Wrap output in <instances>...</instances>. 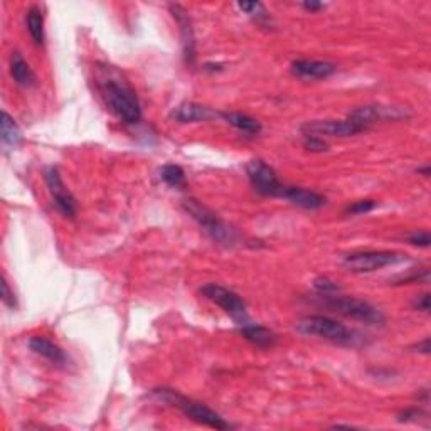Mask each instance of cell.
I'll return each instance as SVG.
<instances>
[{
    "label": "cell",
    "instance_id": "cell-1",
    "mask_svg": "<svg viewBox=\"0 0 431 431\" xmlns=\"http://www.w3.org/2000/svg\"><path fill=\"white\" fill-rule=\"evenodd\" d=\"M100 91H102V96L110 112L118 120L127 123V125H135V123L140 122V102L130 86L113 80V78H107V80L100 83Z\"/></svg>",
    "mask_w": 431,
    "mask_h": 431
},
{
    "label": "cell",
    "instance_id": "cell-2",
    "mask_svg": "<svg viewBox=\"0 0 431 431\" xmlns=\"http://www.w3.org/2000/svg\"><path fill=\"white\" fill-rule=\"evenodd\" d=\"M320 298H322V304L329 310L336 312V314L342 315L346 319L357 320V322L368 325H383L386 322L383 312L378 307L371 305L369 302L362 300V298L339 295V292L325 293V295H320Z\"/></svg>",
    "mask_w": 431,
    "mask_h": 431
},
{
    "label": "cell",
    "instance_id": "cell-3",
    "mask_svg": "<svg viewBox=\"0 0 431 431\" xmlns=\"http://www.w3.org/2000/svg\"><path fill=\"white\" fill-rule=\"evenodd\" d=\"M155 394H157L162 401L169 403V405L177 408V410H181L187 416V418L196 421V423L209 426V428H214V430L231 428V425H229L221 415H218V413L213 411L206 405H203V403L189 400V398H186V396H181V394L174 391V389H157Z\"/></svg>",
    "mask_w": 431,
    "mask_h": 431
},
{
    "label": "cell",
    "instance_id": "cell-4",
    "mask_svg": "<svg viewBox=\"0 0 431 431\" xmlns=\"http://www.w3.org/2000/svg\"><path fill=\"white\" fill-rule=\"evenodd\" d=\"M297 330L304 336L325 339V341L344 344V346H349L356 341L352 330L347 329L344 324H339L337 320L324 317V315H310V317L302 319L297 324Z\"/></svg>",
    "mask_w": 431,
    "mask_h": 431
},
{
    "label": "cell",
    "instance_id": "cell-5",
    "mask_svg": "<svg viewBox=\"0 0 431 431\" xmlns=\"http://www.w3.org/2000/svg\"><path fill=\"white\" fill-rule=\"evenodd\" d=\"M184 209L187 211V214H191V218L204 229L206 235L213 241L226 246L233 245V243L236 241L235 229L229 228L223 219H219L213 211L206 208L204 204H201L199 201L187 199L184 203Z\"/></svg>",
    "mask_w": 431,
    "mask_h": 431
},
{
    "label": "cell",
    "instance_id": "cell-6",
    "mask_svg": "<svg viewBox=\"0 0 431 431\" xmlns=\"http://www.w3.org/2000/svg\"><path fill=\"white\" fill-rule=\"evenodd\" d=\"M406 261V256L394 251H354L344 256V268L352 273H373L391 265H398Z\"/></svg>",
    "mask_w": 431,
    "mask_h": 431
},
{
    "label": "cell",
    "instance_id": "cell-7",
    "mask_svg": "<svg viewBox=\"0 0 431 431\" xmlns=\"http://www.w3.org/2000/svg\"><path fill=\"white\" fill-rule=\"evenodd\" d=\"M246 174L253 189L263 197H282L283 186L277 172L263 160L255 159L246 165Z\"/></svg>",
    "mask_w": 431,
    "mask_h": 431
},
{
    "label": "cell",
    "instance_id": "cell-8",
    "mask_svg": "<svg viewBox=\"0 0 431 431\" xmlns=\"http://www.w3.org/2000/svg\"><path fill=\"white\" fill-rule=\"evenodd\" d=\"M201 293H203L208 300L213 302V304L221 307L228 315H231L238 325L248 322L245 302H243L235 292L228 290V288L218 285V283H208V285L201 288Z\"/></svg>",
    "mask_w": 431,
    "mask_h": 431
},
{
    "label": "cell",
    "instance_id": "cell-9",
    "mask_svg": "<svg viewBox=\"0 0 431 431\" xmlns=\"http://www.w3.org/2000/svg\"><path fill=\"white\" fill-rule=\"evenodd\" d=\"M302 134L314 135V137H339V139H346L357 134L366 132V128L359 123L347 117L346 120H312L302 125Z\"/></svg>",
    "mask_w": 431,
    "mask_h": 431
},
{
    "label": "cell",
    "instance_id": "cell-10",
    "mask_svg": "<svg viewBox=\"0 0 431 431\" xmlns=\"http://www.w3.org/2000/svg\"><path fill=\"white\" fill-rule=\"evenodd\" d=\"M44 181L46 186H48L49 194H51L54 204L59 213L66 218H75L78 206H76V199L73 197V194L68 191V187L64 186L61 174L56 167H48L44 172Z\"/></svg>",
    "mask_w": 431,
    "mask_h": 431
},
{
    "label": "cell",
    "instance_id": "cell-11",
    "mask_svg": "<svg viewBox=\"0 0 431 431\" xmlns=\"http://www.w3.org/2000/svg\"><path fill=\"white\" fill-rule=\"evenodd\" d=\"M410 113L406 112V108H398V107H384V105H366V107L354 108L349 113V118L359 123L368 130V128L376 122L383 120H401V118H408Z\"/></svg>",
    "mask_w": 431,
    "mask_h": 431
},
{
    "label": "cell",
    "instance_id": "cell-12",
    "mask_svg": "<svg viewBox=\"0 0 431 431\" xmlns=\"http://www.w3.org/2000/svg\"><path fill=\"white\" fill-rule=\"evenodd\" d=\"M337 71V66L330 61H315V59H297L292 63V73L305 80H325Z\"/></svg>",
    "mask_w": 431,
    "mask_h": 431
},
{
    "label": "cell",
    "instance_id": "cell-13",
    "mask_svg": "<svg viewBox=\"0 0 431 431\" xmlns=\"http://www.w3.org/2000/svg\"><path fill=\"white\" fill-rule=\"evenodd\" d=\"M282 197L283 199L290 201L292 204L298 206V208L309 209V211L324 208L325 203H327V199H325L322 194H319V192H315V191L305 189V187L285 186L283 187Z\"/></svg>",
    "mask_w": 431,
    "mask_h": 431
},
{
    "label": "cell",
    "instance_id": "cell-14",
    "mask_svg": "<svg viewBox=\"0 0 431 431\" xmlns=\"http://www.w3.org/2000/svg\"><path fill=\"white\" fill-rule=\"evenodd\" d=\"M216 117H219V113L214 112L213 108L204 107V105H199L194 102L181 103L177 108H174V112H172L174 120L181 122V123L209 122Z\"/></svg>",
    "mask_w": 431,
    "mask_h": 431
},
{
    "label": "cell",
    "instance_id": "cell-15",
    "mask_svg": "<svg viewBox=\"0 0 431 431\" xmlns=\"http://www.w3.org/2000/svg\"><path fill=\"white\" fill-rule=\"evenodd\" d=\"M171 12H172L174 19L177 21V24L181 26L182 46H184L186 61L192 64L196 59V39H194V31H192L189 16H187L184 7H181V6H171Z\"/></svg>",
    "mask_w": 431,
    "mask_h": 431
},
{
    "label": "cell",
    "instance_id": "cell-16",
    "mask_svg": "<svg viewBox=\"0 0 431 431\" xmlns=\"http://www.w3.org/2000/svg\"><path fill=\"white\" fill-rule=\"evenodd\" d=\"M29 347L34 354L51 361L53 364H58V366L66 364V354H64V351L58 346V344L49 341V339L41 337V336L32 337L29 341Z\"/></svg>",
    "mask_w": 431,
    "mask_h": 431
},
{
    "label": "cell",
    "instance_id": "cell-17",
    "mask_svg": "<svg viewBox=\"0 0 431 431\" xmlns=\"http://www.w3.org/2000/svg\"><path fill=\"white\" fill-rule=\"evenodd\" d=\"M240 332L246 341H250L256 347H261V349L273 347L275 342H277V336H275L272 330L258 324H243L240 325Z\"/></svg>",
    "mask_w": 431,
    "mask_h": 431
},
{
    "label": "cell",
    "instance_id": "cell-18",
    "mask_svg": "<svg viewBox=\"0 0 431 431\" xmlns=\"http://www.w3.org/2000/svg\"><path fill=\"white\" fill-rule=\"evenodd\" d=\"M11 76L21 88H32V86L36 85V81H38L32 68L24 61V58H22L19 53H12Z\"/></svg>",
    "mask_w": 431,
    "mask_h": 431
},
{
    "label": "cell",
    "instance_id": "cell-19",
    "mask_svg": "<svg viewBox=\"0 0 431 431\" xmlns=\"http://www.w3.org/2000/svg\"><path fill=\"white\" fill-rule=\"evenodd\" d=\"M219 117H221L223 120H226L231 127H235L236 130H240L241 134H246L251 137L261 134L260 122L255 120V118L250 117V115L226 112V113H219Z\"/></svg>",
    "mask_w": 431,
    "mask_h": 431
},
{
    "label": "cell",
    "instance_id": "cell-20",
    "mask_svg": "<svg viewBox=\"0 0 431 431\" xmlns=\"http://www.w3.org/2000/svg\"><path fill=\"white\" fill-rule=\"evenodd\" d=\"M0 135H2L4 144L16 147L22 142L21 128L7 112H2V122H0Z\"/></svg>",
    "mask_w": 431,
    "mask_h": 431
},
{
    "label": "cell",
    "instance_id": "cell-21",
    "mask_svg": "<svg viewBox=\"0 0 431 431\" xmlns=\"http://www.w3.org/2000/svg\"><path fill=\"white\" fill-rule=\"evenodd\" d=\"M27 31L36 44L44 43V16L39 7H31L27 11Z\"/></svg>",
    "mask_w": 431,
    "mask_h": 431
},
{
    "label": "cell",
    "instance_id": "cell-22",
    "mask_svg": "<svg viewBox=\"0 0 431 431\" xmlns=\"http://www.w3.org/2000/svg\"><path fill=\"white\" fill-rule=\"evenodd\" d=\"M238 9L241 12H245L248 17H251L256 24L260 26H268L272 22V17L267 11V7L261 2H238Z\"/></svg>",
    "mask_w": 431,
    "mask_h": 431
},
{
    "label": "cell",
    "instance_id": "cell-23",
    "mask_svg": "<svg viewBox=\"0 0 431 431\" xmlns=\"http://www.w3.org/2000/svg\"><path fill=\"white\" fill-rule=\"evenodd\" d=\"M160 177H162L165 184L176 187V189H181V187L186 186V172L176 164L164 165L162 171H160Z\"/></svg>",
    "mask_w": 431,
    "mask_h": 431
},
{
    "label": "cell",
    "instance_id": "cell-24",
    "mask_svg": "<svg viewBox=\"0 0 431 431\" xmlns=\"http://www.w3.org/2000/svg\"><path fill=\"white\" fill-rule=\"evenodd\" d=\"M378 208V203L373 199H364V201H357V203L347 206L346 209V214H351V216H359V214H366V213H371V211Z\"/></svg>",
    "mask_w": 431,
    "mask_h": 431
},
{
    "label": "cell",
    "instance_id": "cell-25",
    "mask_svg": "<svg viewBox=\"0 0 431 431\" xmlns=\"http://www.w3.org/2000/svg\"><path fill=\"white\" fill-rule=\"evenodd\" d=\"M421 418H428V415L421 408H408L398 415V421L401 423H410V421H420Z\"/></svg>",
    "mask_w": 431,
    "mask_h": 431
},
{
    "label": "cell",
    "instance_id": "cell-26",
    "mask_svg": "<svg viewBox=\"0 0 431 431\" xmlns=\"http://www.w3.org/2000/svg\"><path fill=\"white\" fill-rule=\"evenodd\" d=\"M304 147L309 150V152H317V154L327 150V144H325L324 139L314 135H304Z\"/></svg>",
    "mask_w": 431,
    "mask_h": 431
},
{
    "label": "cell",
    "instance_id": "cell-27",
    "mask_svg": "<svg viewBox=\"0 0 431 431\" xmlns=\"http://www.w3.org/2000/svg\"><path fill=\"white\" fill-rule=\"evenodd\" d=\"M408 285V283H430V270L425 268L421 270V272H415L410 277H403L400 280V283H396V285Z\"/></svg>",
    "mask_w": 431,
    "mask_h": 431
},
{
    "label": "cell",
    "instance_id": "cell-28",
    "mask_svg": "<svg viewBox=\"0 0 431 431\" xmlns=\"http://www.w3.org/2000/svg\"><path fill=\"white\" fill-rule=\"evenodd\" d=\"M2 302L6 304L9 309H17V298L16 293L11 290V287H9V282L6 277H2Z\"/></svg>",
    "mask_w": 431,
    "mask_h": 431
},
{
    "label": "cell",
    "instance_id": "cell-29",
    "mask_svg": "<svg viewBox=\"0 0 431 431\" xmlns=\"http://www.w3.org/2000/svg\"><path fill=\"white\" fill-rule=\"evenodd\" d=\"M315 290H317L320 295H325V293H337L339 292V287L336 285V283L332 282V280L329 278H317L315 280L314 283Z\"/></svg>",
    "mask_w": 431,
    "mask_h": 431
},
{
    "label": "cell",
    "instance_id": "cell-30",
    "mask_svg": "<svg viewBox=\"0 0 431 431\" xmlns=\"http://www.w3.org/2000/svg\"><path fill=\"white\" fill-rule=\"evenodd\" d=\"M408 241H410L413 246L428 248L431 243V238H430L428 231H415L413 235H410V238H408Z\"/></svg>",
    "mask_w": 431,
    "mask_h": 431
},
{
    "label": "cell",
    "instance_id": "cell-31",
    "mask_svg": "<svg viewBox=\"0 0 431 431\" xmlns=\"http://www.w3.org/2000/svg\"><path fill=\"white\" fill-rule=\"evenodd\" d=\"M430 307H431L430 293H425V295H421L415 300V309L423 312V314H430Z\"/></svg>",
    "mask_w": 431,
    "mask_h": 431
},
{
    "label": "cell",
    "instance_id": "cell-32",
    "mask_svg": "<svg viewBox=\"0 0 431 431\" xmlns=\"http://www.w3.org/2000/svg\"><path fill=\"white\" fill-rule=\"evenodd\" d=\"M302 7L305 9V11H309V12H317V11H320V9H324L325 7V4H322V2H304L302 4Z\"/></svg>",
    "mask_w": 431,
    "mask_h": 431
},
{
    "label": "cell",
    "instance_id": "cell-33",
    "mask_svg": "<svg viewBox=\"0 0 431 431\" xmlns=\"http://www.w3.org/2000/svg\"><path fill=\"white\" fill-rule=\"evenodd\" d=\"M415 349H418V352H421V354H426V356H428V354H430V351H431V346H430V339H428V337H426L423 342L416 344V346H415Z\"/></svg>",
    "mask_w": 431,
    "mask_h": 431
},
{
    "label": "cell",
    "instance_id": "cell-34",
    "mask_svg": "<svg viewBox=\"0 0 431 431\" xmlns=\"http://www.w3.org/2000/svg\"><path fill=\"white\" fill-rule=\"evenodd\" d=\"M204 70H208V71H221L223 66H221V64H206Z\"/></svg>",
    "mask_w": 431,
    "mask_h": 431
},
{
    "label": "cell",
    "instance_id": "cell-35",
    "mask_svg": "<svg viewBox=\"0 0 431 431\" xmlns=\"http://www.w3.org/2000/svg\"><path fill=\"white\" fill-rule=\"evenodd\" d=\"M430 172H431V171H430V165H428V164H426L425 167L418 169V174H421V176H425V177H428V176H430Z\"/></svg>",
    "mask_w": 431,
    "mask_h": 431
}]
</instances>
